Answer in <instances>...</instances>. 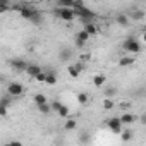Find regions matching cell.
<instances>
[{"instance_id":"cell-1","label":"cell","mask_w":146,"mask_h":146,"mask_svg":"<svg viewBox=\"0 0 146 146\" xmlns=\"http://www.w3.org/2000/svg\"><path fill=\"white\" fill-rule=\"evenodd\" d=\"M53 14L57 17H60L62 21H65V23H70V21L76 19V14H74V11H72L70 7H57L53 11Z\"/></svg>"},{"instance_id":"cell-2","label":"cell","mask_w":146,"mask_h":146,"mask_svg":"<svg viewBox=\"0 0 146 146\" xmlns=\"http://www.w3.org/2000/svg\"><path fill=\"white\" fill-rule=\"evenodd\" d=\"M122 48H124V52H127V53H139L141 52V43L134 38V36H129L124 43H122Z\"/></svg>"},{"instance_id":"cell-3","label":"cell","mask_w":146,"mask_h":146,"mask_svg":"<svg viewBox=\"0 0 146 146\" xmlns=\"http://www.w3.org/2000/svg\"><path fill=\"white\" fill-rule=\"evenodd\" d=\"M7 95H11L12 98H17V96H21V95H24V86L21 84V83H9L7 84Z\"/></svg>"},{"instance_id":"cell-4","label":"cell","mask_w":146,"mask_h":146,"mask_svg":"<svg viewBox=\"0 0 146 146\" xmlns=\"http://www.w3.org/2000/svg\"><path fill=\"white\" fill-rule=\"evenodd\" d=\"M107 127L113 132V134H120V131H122V122H120V119L119 117H110L108 120H107Z\"/></svg>"},{"instance_id":"cell-5","label":"cell","mask_w":146,"mask_h":146,"mask_svg":"<svg viewBox=\"0 0 146 146\" xmlns=\"http://www.w3.org/2000/svg\"><path fill=\"white\" fill-rule=\"evenodd\" d=\"M83 72V65H81V62H78V64H70L69 67H67V74L70 76V78H79V74Z\"/></svg>"},{"instance_id":"cell-6","label":"cell","mask_w":146,"mask_h":146,"mask_svg":"<svg viewBox=\"0 0 146 146\" xmlns=\"http://www.w3.org/2000/svg\"><path fill=\"white\" fill-rule=\"evenodd\" d=\"M9 64H11V67H12L14 70H17V72H24L26 67H28V62L23 60V58H12Z\"/></svg>"},{"instance_id":"cell-7","label":"cell","mask_w":146,"mask_h":146,"mask_svg":"<svg viewBox=\"0 0 146 146\" xmlns=\"http://www.w3.org/2000/svg\"><path fill=\"white\" fill-rule=\"evenodd\" d=\"M119 119H120L122 125H131V124H134V122L137 120V115L132 113V112H125V113H122Z\"/></svg>"},{"instance_id":"cell-8","label":"cell","mask_w":146,"mask_h":146,"mask_svg":"<svg viewBox=\"0 0 146 146\" xmlns=\"http://www.w3.org/2000/svg\"><path fill=\"white\" fill-rule=\"evenodd\" d=\"M24 72H26L29 78H36L40 72H41V67H40V64H29V62H28V67H26Z\"/></svg>"},{"instance_id":"cell-9","label":"cell","mask_w":146,"mask_h":146,"mask_svg":"<svg viewBox=\"0 0 146 146\" xmlns=\"http://www.w3.org/2000/svg\"><path fill=\"white\" fill-rule=\"evenodd\" d=\"M83 24H84V31L93 38V36H96L98 35V29H96V26H95V23H91V21H83Z\"/></svg>"},{"instance_id":"cell-10","label":"cell","mask_w":146,"mask_h":146,"mask_svg":"<svg viewBox=\"0 0 146 146\" xmlns=\"http://www.w3.org/2000/svg\"><path fill=\"white\" fill-rule=\"evenodd\" d=\"M72 50L70 48H62L60 52H58V60L60 62H69V60H72Z\"/></svg>"},{"instance_id":"cell-11","label":"cell","mask_w":146,"mask_h":146,"mask_svg":"<svg viewBox=\"0 0 146 146\" xmlns=\"http://www.w3.org/2000/svg\"><path fill=\"white\" fill-rule=\"evenodd\" d=\"M36 12H38L36 9H29V7H23V9L19 11V16H21L23 19H28V21H29V19H31V17H33V16H35Z\"/></svg>"},{"instance_id":"cell-12","label":"cell","mask_w":146,"mask_h":146,"mask_svg":"<svg viewBox=\"0 0 146 146\" xmlns=\"http://www.w3.org/2000/svg\"><path fill=\"white\" fill-rule=\"evenodd\" d=\"M129 19H132V21H143V19H144V11H141V9H132V11L129 12Z\"/></svg>"},{"instance_id":"cell-13","label":"cell","mask_w":146,"mask_h":146,"mask_svg":"<svg viewBox=\"0 0 146 146\" xmlns=\"http://www.w3.org/2000/svg\"><path fill=\"white\" fill-rule=\"evenodd\" d=\"M74 129H78V120L76 119H67L65 124H64V131L70 132V131H74Z\"/></svg>"},{"instance_id":"cell-14","label":"cell","mask_w":146,"mask_h":146,"mask_svg":"<svg viewBox=\"0 0 146 146\" xmlns=\"http://www.w3.org/2000/svg\"><path fill=\"white\" fill-rule=\"evenodd\" d=\"M105 83H107V76H105V74H96V76L93 78V84H95L96 88L105 86Z\"/></svg>"},{"instance_id":"cell-15","label":"cell","mask_w":146,"mask_h":146,"mask_svg":"<svg viewBox=\"0 0 146 146\" xmlns=\"http://www.w3.org/2000/svg\"><path fill=\"white\" fill-rule=\"evenodd\" d=\"M115 21L119 23V26H129V23H131V19H129V16L127 14H117V17H115Z\"/></svg>"},{"instance_id":"cell-16","label":"cell","mask_w":146,"mask_h":146,"mask_svg":"<svg viewBox=\"0 0 146 146\" xmlns=\"http://www.w3.org/2000/svg\"><path fill=\"white\" fill-rule=\"evenodd\" d=\"M134 62H136L134 57H122V58H119V65H120V67H129V65H132Z\"/></svg>"},{"instance_id":"cell-17","label":"cell","mask_w":146,"mask_h":146,"mask_svg":"<svg viewBox=\"0 0 146 146\" xmlns=\"http://www.w3.org/2000/svg\"><path fill=\"white\" fill-rule=\"evenodd\" d=\"M120 137H122V141H124V143H129V141H132V137H134V132H132L131 129L120 131Z\"/></svg>"},{"instance_id":"cell-18","label":"cell","mask_w":146,"mask_h":146,"mask_svg":"<svg viewBox=\"0 0 146 146\" xmlns=\"http://www.w3.org/2000/svg\"><path fill=\"white\" fill-rule=\"evenodd\" d=\"M45 83L46 84H50V86H53V84H57V74L52 70V72H46V76H45Z\"/></svg>"},{"instance_id":"cell-19","label":"cell","mask_w":146,"mask_h":146,"mask_svg":"<svg viewBox=\"0 0 146 146\" xmlns=\"http://www.w3.org/2000/svg\"><path fill=\"white\" fill-rule=\"evenodd\" d=\"M88 102H90L88 93H84V91L78 93V103H79V105H88Z\"/></svg>"},{"instance_id":"cell-20","label":"cell","mask_w":146,"mask_h":146,"mask_svg":"<svg viewBox=\"0 0 146 146\" xmlns=\"http://www.w3.org/2000/svg\"><path fill=\"white\" fill-rule=\"evenodd\" d=\"M36 108L40 110V113H43V115H48L50 112H52V108H50V103L46 102V103H41V105H36Z\"/></svg>"},{"instance_id":"cell-21","label":"cell","mask_w":146,"mask_h":146,"mask_svg":"<svg viewBox=\"0 0 146 146\" xmlns=\"http://www.w3.org/2000/svg\"><path fill=\"white\" fill-rule=\"evenodd\" d=\"M57 113H58V117H62V119H67V117H69V107L62 103V105L58 107V110H57Z\"/></svg>"},{"instance_id":"cell-22","label":"cell","mask_w":146,"mask_h":146,"mask_svg":"<svg viewBox=\"0 0 146 146\" xmlns=\"http://www.w3.org/2000/svg\"><path fill=\"white\" fill-rule=\"evenodd\" d=\"M102 105H103V108H105V110H112V108L115 107V102H113L112 98L105 96V98H103V103H102Z\"/></svg>"},{"instance_id":"cell-23","label":"cell","mask_w":146,"mask_h":146,"mask_svg":"<svg viewBox=\"0 0 146 146\" xmlns=\"http://www.w3.org/2000/svg\"><path fill=\"white\" fill-rule=\"evenodd\" d=\"M29 21H31V24H41V23H43V14L38 11V12H36V14H35Z\"/></svg>"},{"instance_id":"cell-24","label":"cell","mask_w":146,"mask_h":146,"mask_svg":"<svg viewBox=\"0 0 146 146\" xmlns=\"http://www.w3.org/2000/svg\"><path fill=\"white\" fill-rule=\"evenodd\" d=\"M57 7H72V4H74V0H55Z\"/></svg>"},{"instance_id":"cell-25","label":"cell","mask_w":146,"mask_h":146,"mask_svg":"<svg viewBox=\"0 0 146 146\" xmlns=\"http://www.w3.org/2000/svg\"><path fill=\"white\" fill-rule=\"evenodd\" d=\"M35 105H41V103H46L48 100H46V96L45 95H41V93H38V95H35Z\"/></svg>"},{"instance_id":"cell-26","label":"cell","mask_w":146,"mask_h":146,"mask_svg":"<svg viewBox=\"0 0 146 146\" xmlns=\"http://www.w3.org/2000/svg\"><path fill=\"white\" fill-rule=\"evenodd\" d=\"M90 141H91V134H90V132H86V131H84V132H81V136H79V143L88 144Z\"/></svg>"},{"instance_id":"cell-27","label":"cell","mask_w":146,"mask_h":146,"mask_svg":"<svg viewBox=\"0 0 146 146\" xmlns=\"http://www.w3.org/2000/svg\"><path fill=\"white\" fill-rule=\"evenodd\" d=\"M0 103H2L4 107H7V108H9V107L12 105V96H11V95H5V96H2V98H0Z\"/></svg>"},{"instance_id":"cell-28","label":"cell","mask_w":146,"mask_h":146,"mask_svg":"<svg viewBox=\"0 0 146 146\" xmlns=\"http://www.w3.org/2000/svg\"><path fill=\"white\" fill-rule=\"evenodd\" d=\"M76 38H79V40H83V41H88V40H90L91 36H90V35H88V33H86L84 29H79V31L76 33Z\"/></svg>"},{"instance_id":"cell-29","label":"cell","mask_w":146,"mask_h":146,"mask_svg":"<svg viewBox=\"0 0 146 146\" xmlns=\"http://www.w3.org/2000/svg\"><path fill=\"white\" fill-rule=\"evenodd\" d=\"M113 95H117V88H113V86H108V88H105V91H103V96H108V98H112Z\"/></svg>"},{"instance_id":"cell-30","label":"cell","mask_w":146,"mask_h":146,"mask_svg":"<svg viewBox=\"0 0 146 146\" xmlns=\"http://www.w3.org/2000/svg\"><path fill=\"white\" fill-rule=\"evenodd\" d=\"M60 105H62V102H58V100H53V102H50V108H52L53 112H57Z\"/></svg>"},{"instance_id":"cell-31","label":"cell","mask_w":146,"mask_h":146,"mask_svg":"<svg viewBox=\"0 0 146 146\" xmlns=\"http://www.w3.org/2000/svg\"><path fill=\"white\" fill-rule=\"evenodd\" d=\"M7 113H9V108L0 103V117H7Z\"/></svg>"},{"instance_id":"cell-32","label":"cell","mask_w":146,"mask_h":146,"mask_svg":"<svg viewBox=\"0 0 146 146\" xmlns=\"http://www.w3.org/2000/svg\"><path fill=\"white\" fill-rule=\"evenodd\" d=\"M7 11H11V4H0V14H4Z\"/></svg>"},{"instance_id":"cell-33","label":"cell","mask_w":146,"mask_h":146,"mask_svg":"<svg viewBox=\"0 0 146 146\" xmlns=\"http://www.w3.org/2000/svg\"><path fill=\"white\" fill-rule=\"evenodd\" d=\"M45 76H46V72H43V70H41V72H40V74H38L35 79H36L38 83H45Z\"/></svg>"},{"instance_id":"cell-34","label":"cell","mask_w":146,"mask_h":146,"mask_svg":"<svg viewBox=\"0 0 146 146\" xmlns=\"http://www.w3.org/2000/svg\"><path fill=\"white\" fill-rule=\"evenodd\" d=\"M74 43H76V46H78V48H83V46L86 45V41H83V40H79V38H76V40H74Z\"/></svg>"},{"instance_id":"cell-35","label":"cell","mask_w":146,"mask_h":146,"mask_svg":"<svg viewBox=\"0 0 146 146\" xmlns=\"http://www.w3.org/2000/svg\"><path fill=\"white\" fill-rule=\"evenodd\" d=\"M119 107H122V108H129V107H131V103H129V102H122Z\"/></svg>"},{"instance_id":"cell-36","label":"cell","mask_w":146,"mask_h":146,"mask_svg":"<svg viewBox=\"0 0 146 146\" xmlns=\"http://www.w3.org/2000/svg\"><path fill=\"white\" fill-rule=\"evenodd\" d=\"M139 119H141V124H146V115H141Z\"/></svg>"},{"instance_id":"cell-37","label":"cell","mask_w":146,"mask_h":146,"mask_svg":"<svg viewBox=\"0 0 146 146\" xmlns=\"http://www.w3.org/2000/svg\"><path fill=\"white\" fill-rule=\"evenodd\" d=\"M0 4H11V0H0Z\"/></svg>"}]
</instances>
